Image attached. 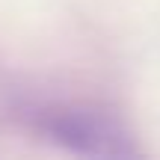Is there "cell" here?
I'll use <instances>...</instances> for the list:
<instances>
[{
    "instance_id": "6da1fadb",
    "label": "cell",
    "mask_w": 160,
    "mask_h": 160,
    "mask_svg": "<svg viewBox=\"0 0 160 160\" xmlns=\"http://www.w3.org/2000/svg\"><path fill=\"white\" fill-rule=\"evenodd\" d=\"M39 131L57 148L83 157H137L142 154L131 128L98 104H57L39 113Z\"/></svg>"
}]
</instances>
